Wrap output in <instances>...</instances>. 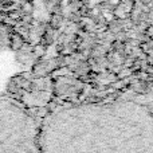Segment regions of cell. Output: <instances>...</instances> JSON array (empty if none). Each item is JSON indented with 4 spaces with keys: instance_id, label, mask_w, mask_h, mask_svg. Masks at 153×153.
<instances>
[{
    "instance_id": "1",
    "label": "cell",
    "mask_w": 153,
    "mask_h": 153,
    "mask_svg": "<svg viewBox=\"0 0 153 153\" xmlns=\"http://www.w3.org/2000/svg\"><path fill=\"white\" fill-rule=\"evenodd\" d=\"M32 120L10 97H0V152L31 151Z\"/></svg>"
}]
</instances>
